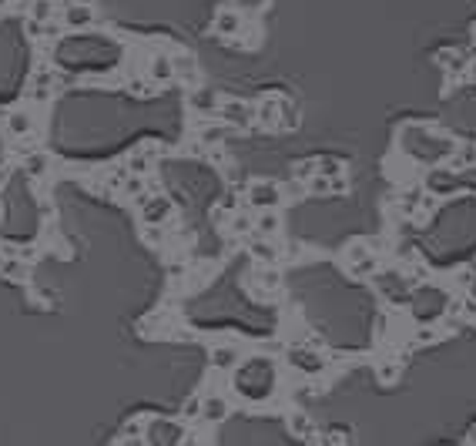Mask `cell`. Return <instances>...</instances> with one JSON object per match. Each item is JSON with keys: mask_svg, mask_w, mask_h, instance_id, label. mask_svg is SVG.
Masks as SVG:
<instances>
[{"mask_svg": "<svg viewBox=\"0 0 476 446\" xmlns=\"http://www.w3.org/2000/svg\"><path fill=\"white\" fill-rule=\"evenodd\" d=\"M235 389L242 396H248V400H268L272 389H276V370H272V363H265V359L248 363L245 370L235 376Z\"/></svg>", "mask_w": 476, "mask_h": 446, "instance_id": "6da1fadb", "label": "cell"}, {"mask_svg": "<svg viewBox=\"0 0 476 446\" xmlns=\"http://www.w3.org/2000/svg\"><path fill=\"white\" fill-rule=\"evenodd\" d=\"M178 426H171L165 419H151L148 423V433H144V443L148 446H178Z\"/></svg>", "mask_w": 476, "mask_h": 446, "instance_id": "7a4b0ae2", "label": "cell"}, {"mask_svg": "<svg viewBox=\"0 0 476 446\" xmlns=\"http://www.w3.org/2000/svg\"><path fill=\"white\" fill-rule=\"evenodd\" d=\"M248 201H252V208L268 212V208H276L278 201H282V191L272 182H255V185L248 188Z\"/></svg>", "mask_w": 476, "mask_h": 446, "instance_id": "3957f363", "label": "cell"}, {"mask_svg": "<svg viewBox=\"0 0 476 446\" xmlns=\"http://www.w3.org/2000/svg\"><path fill=\"white\" fill-rule=\"evenodd\" d=\"M171 215V201L168 198H151V195H141V218L148 225H161Z\"/></svg>", "mask_w": 476, "mask_h": 446, "instance_id": "277c9868", "label": "cell"}, {"mask_svg": "<svg viewBox=\"0 0 476 446\" xmlns=\"http://www.w3.org/2000/svg\"><path fill=\"white\" fill-rule=\"evenodd\" d=\"M289 363L302 372H322V366H325L322 359L315 353H308V349H289Z\"/></svg>", "mask_w": 476, "mask_h": 446, "instance_id": "5b68a950", "label": "cell"}, {"mask_svg": "<svg viewBox=\"0 0 476 446\" xmlns=\"http://www.w3.org/2000/svg\"><path fill=\"white\" fill-rule=\"evenodd\" d=\"M222 118L229 124L248 128V124H252V108H248V104H238V101H229V104H222Z\"/></svg>", "mask_w": 476, "mask_h": 446, "instance_id": "8992f818", "label": "cell"}, {"mask_svg": "<svg viewBox=\"0 0 476 446\" xmlns=\"http://www.w3.org/2000/svg\"><path fill=\"white\" fill-rule=\"evenodd\" d=\"M31 128H34L31 111L17 108V111H11V114H7V131H11L14 138H20V135H31Z\"/></svg>", "mask_w": 476, "mask_h": 446, "instance_id": "52a82bcc", "label": "cell"}, {"mask_svg": "<svg viewBox=\"0 0 476 446\" xmlns=\"http://www.w3.org/2000/svg\"><path fill=\"white\" fill-rule=\"evenodd\" d=\"M212 366H215V370L238 366V349H235V346H215V349H212Z\"/></svg>", "mask_w": 476, "mask_h": 446, "instance_id": "ba28073f", "label": "cell"}, {"mask_svg": "<svg viewBox=\"0 0 476 446\" xmlns=\"http://www.w3.org/2000/svg\"><path fill=\"white\" fill-rule=\"evenodd\" d=\"M201 416H205L208 423H218V419L229 416V403L222 400V396H208V400L201 403Z\"/></svg>", "mask_w": 476, "mask_h": 446, "instance_id": "9c48e42d", "label": "cell"}, {"mask_svg": "<svg viewBox=\"0 0 476 446\" xmlns=\"http://www.w3.org/2000/svg\"><path fill=\"white\" fill-rule=\"evenodd\" d=\"M91 17L94 14H91V7H88V4H74V7L64 14V20H67L71 27H88V24H91Z\"/></svg>", "mask_w": 476, "mask_h": 446, "instance_id": "30bf717a", "label": "cell"}, {"mask_svg": "<svg viewBox=\"0 0 476 446\" xmlns=\"http://www.w3.org/2000/svg\"><path fill=\"white\" fill-rule=\"evenodd\" d=\"M151 77L154 81H171V77H175V67H171V61L165 58V54L151 61Z\"/></svg>", "mask_w": 476, "mask_h": 446, "instance_id": "8fae6325", "label": "cell"}, {"mask_svg": "<svg viewBox=\"0 0 476 446\" xmlns=\"http://www.w3.org/2000/svg\"><path fill=\"white\" fill-rule=\"evenodd\" d=\"M289 430L299 433V436H308L312 423H308V416H306V413H292V416H289Z\"/></svg>", "mask_w": 476, "mask_h": 446, "instance_id": "7c38bea8", "label": "cell"}, {"mask_svg": "<svg viewBox=\"0 0 476 446\" xmlns=\"http://www.w3.org/2000/svg\"><path fill=\"white\" fill-rule=\"evenodd\" d=\"M259 229L265 231V235H276L278 231V215L268 208V212H261V218H259Z\"/></svg>", "mask_w": 476, "mask_h": 446, "instance_id": "4fadbf2b", "label": "cell"}, {"mask_svg": "<svg viewBox=\"0 0 476 446\" xmlns=\"http://www.w3.org/2000/svg\"><path fill=\"white\" fill-rule=\"evenodd\" d=\"M191 104L198 111H212L215 108V91H198L195 97H191Z\"/></svg>", "mask_w": 476, "mask_h": 446, "instance_id": "5bb4252c", "label": "cell"}, {"mask_svg": "<svg viewBox=\"0 0 476 446\" xmlns=\"http://www.w3.org/2000/svg\"><path fill=\"white\" fill-rule=\"evenodd\" d=\"M218 31H222V34L238 31V14H222V17H218Z\"/></svg>", "mask_w": 476, "mask_h": 446, "instance_id": "9a60e30c", "label": "cell"}, {"mask_svg": "<svg viewBox=\"0 0 476 446\" xmlns=\"http://www.w3.org/2000/svg\"><path fill=\"white\" fill-rule=\"evenodd\" d=\"M315 168H319V175H339V171H342V165H339V161H332V158H319V161H315Z\"/></svg>", "mask_w": 476, "mask_h": 446, "instance_id": "2e32d148", "label": "cell"}, {"mask_svg": "<svg viewBox=\"0 0 476 446\" xmlns=\"http://www.w3.org/2000/svg\"><path fill=\"white\" fill-rule=\"evenodd\" d=\"M44 168H47V158H44V154H31V158H27V171H31V175H41Z\"/></svg>", "mask_w": 476, "mask_h": 446, "instance_id": "e0dca14e", "label": "cell"}, {"mask_svg": "<svg viewBox=\"0 0 476 446\" xmlns=\"http://www.w3.org/2000/svg\"><path fill=\"white\" fill-rule=\"evenodd\" d=\"M255 255L265 262H276V245H268V242H255Z\"/></svg>", "mask_w": 476, "mask_h": 446, "instance_id": "ac0fdd59", "label": "cell"}, {"mask_svg": "<svg viewBox=\"0 0 476 446\" xmlns=\"http://www.w3.org/2000/svg\"><path fill=\"white\" fill-rule=\"evenodd\" d=\"M34 17H37V20H47V17H50V4H47V0H34Z\"/></svg>", "mask_w": 476, "mask_h": 446, "instance_id": "d6986e66", "label": "cell"}, {"mask_svg": "<svg viewBox=\"0 0 476 446\" xmlns=\"http://www.w3.org/2000/svg\"><path fill=\"white\" fill-rule=\"evenodd\" d=\"M473 158H476V151H473V148H460V158H456V161H460V165H470Z\"/></svg>", "mask_w": 476, "mask_h": 446, "instance_id": "ffe728a7", "label": "cell"}, {"mask_svg": "<svg viewBox=\"0 0 476 446\" xmlns=\"http://www.w3.org/2000/svg\"><path fill=\"white\" fill-rule=\"evenodd\" d=\"M198 410H201V403H198V400H191L188 406H184V416H195Z\"/></svg>", "mask_w": 476, "mask_h": 446, "instance_id": "44dd1931", "label": "cell"}, {"mask_svg": "<svg viewBox=\"0 0 476 446\" xmlns=\"http://www.w3.org/2000/svg\"><path fill=\"white\" fill-rule=\"evenodd\" d=\"M81 4H88V0H81Z\"/></svg>", "mask_w": 476, "mask_h": 446, "instance_id": "7402d4cb", "label": "cell"}, {"mask_svg": "<svg viewBox=\"0 0 476 446\" xmlns=\"http://www.w3.org/2000/svg\"><path fill=\"white\" fill-rule=\"evenodd\" d=\"M473 77H476V71H473Z\"/></svg>", "mask_w": 476, "mask_h": 446, "instance_id": "603a6c76", "label": "cell"}]
</instances>
